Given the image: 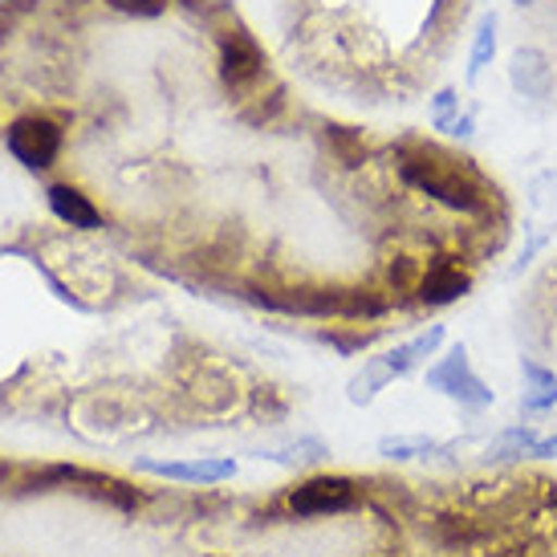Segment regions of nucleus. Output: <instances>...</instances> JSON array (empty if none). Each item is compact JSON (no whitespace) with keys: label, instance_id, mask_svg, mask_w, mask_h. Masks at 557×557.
Listing matches in <instances>:
<instances>
[{"label":"nucleus","instance_id":"obj_1","mask_svg":"<svg viewBox=\"0 0 557 557\" xmlns=\"http://www.w3.org/2000/svg\"><path fill=\"white\" fill-rule=\"evenodd\" d=\"M403 180L432 200L448 203L456 212H484L488 208V184L468 163L440 156V151H411L403 159Z\"/></svg>","mask_w":557,"mask_h":557},{"label":"nucleus","instance_id":"obj_2","mask_svg":"<svg viewBox=\"0 0 557 557\" xmlns=\"http://www.w3.org/2000/svg\"><path fill=\"white\" fill-rule=\"evenodd\" d=\"M358 500L355 480L346 476H313L306 484H297L289 493V509L301 517H322V512H342Z\"/></svg>","mask_w":557,"mask_h":557},{"label":"nucleus","instance_id":"obj_3","mask_svg":"<svg viewBox=\"0 0 557 557\" xmlns=\"http://www.w3.org/2000/svg\"><path fill=\"white\" fill-rule=\"evenodd\" d=\"M9 151L25 168H49L53 156L62 151V131L49 123V119H21L9 131Z\"/></svg>","mask_w":557,"mask_h":557},{"label":"nucleus","instance_id":"obj_4","mask_svg":"<svg viewBox=\"0 0 557 557\" xmlns=\"http://www.w3.org/2000/svg\"><path fill=\"white\" fill-rule=\"evenodd\" d=\"M428 383H432V387H440L444 395H451V399L472 403V407L493 403V391L484 387L476 374H472V367H468L465 346H456V350H451L440 367H432V371H428Z\"/></svg>","mask_w":557,"mask_h":557},{"label":"nucleus","instance_id":"obj_5","mask_svg":"<svg viewBox=\"0 0 557 557\" xmlns=\"http://www.w3.org/2000/svg\"><path fill=\"white\" fill-rule=\"evenodd\" d=\"M261 65H264L261 46L245 29H233L220 41V74H224L228 86H248V82L261 74Z\"/></svg>","mask_w":557,"mask_h":557},{"label":"nucleus","instance_id":"obj_6","mask_svg":"<svg viewBox=\"0 0 557 557\" xmlns=\"http://www.w3.org/2000/svg\"><path fill=\"white\" fill-rule=\"evenodd\" d=\"M509 82L517 94L542 102V98L554 94V65H549V58H545L542 49H521L509 65Z\"/></svg>","mask_w":557,"mask_h":557},{"label":"nucleus","instance_id":"obj_7","mask_svg":"<svg viewBox=\"0 0 557 557\" xmlns=\"http://www.w3.org/2000/svg\"><path fill=\"white\" fill-rule=\"evenodd\" d=\"M416 289L428 306H448V301L468 294V273H460L456 264H432V269L419 277Z\"/></svg>","mask_w":557,"mask_h":557},{"label":"nucleus","instance_id":"obj_8","mask_svg":"<svg viewBox=\"0 0 557 557\" xmlns=\"http://www.w3.org/2000/svg\"><path fill=\"white\" fill-rule=\"evenodd\" d=\"M49 203H53V212L70 224V228H98L102 224V212L90 203V196H82L78 187H49Z\"/></svg>","mask_w":557,"mask_h":557},{"label":"nucleus","instance_id":"obj_9","mask_svg":"<svg viewBox=\"0 0 557 557\" xmlns=\"http://www.w3.org/2000/svg\"><path fill=\"white\" fill-rule=\"evenodd\" d=\"M168 480H228L236 472L233 460H200V465H147Z\"/></svg>","mask_w":557,"mask_h":557},{"label":"nucleus","instance_id":"obj_10","mask_svg":"<svg viewBox=\"0 0 557 557\" xmlns=\"http://www.w3.org/2000/svg\"><path fill=\"white\" fill-rule=\"evenodd\" d=\"M484 533V529L472 521V517H465V512H444L440 521H435V537L444 545H472Z\"/></svg>","mask_w":557,"mask_h":557},{"label":"nucleus","instance_id":"obj_11","mask_svg":"<svg viewBox=\"0 0 557 557\" xmlns=\"http://www.w3.org/2000/svg\"><path fill=\"white\" fill-rule=\"evenodd\" d=\"M533 444H537V435L525 432V428H512V432H505L493 444V448H488V456H496V460H517V456H533Z\"/></svg>","mask_w":557,"mask_h":557},{"label":"nucleus","instance_id":"obj_12","mask_svg":"<svg viewBox=\"0 0 557 557\" xmlns=\"http://www.w3.org/2000/svg\"><path fill=\"white\" fill-rule=\"evenodd\" d=\"M496 53V16H484L476 29V46H472V74H480L484 65L493 62Z\"/></svg>","mask_w":557,"mask_h":557},{"label":"nucleus","instance_id":"obj_13","mask_svg":"<svg viewBox=\"0 0 557 557\" xmlns=\"http://www.w3.org/2000/svg\"><path fill=\"white\" fill-rule=\"evenodd\" d=\"M387 379H391V367H387V362H371V367H367V374H358L355 383H350V399H355V403L371 399L374 391L383 387Z\"/></svg>","mask_w":557,"mask_h":557},{"label":"nucleus","instance_id":"obj_14","mask_svg":"<svg viewBox=\"0 0 557 557\" xmlns=\"http://www.w3.org/2000/svg\"><path fill=\"white\" fill-rule=\"evenodd\" d=\"M383 451L395 456V460H411V456H428L435 451L432 440H383Z\"/></svg>","mask_w":557,"mask_h":557},{"label":"nucleus","instance_id":"obj_15","mask_svg":"<svg viewBox=\"0 0 557 557\" xmlns=\"http://www.w3.org/2000/svg\"><path fill=\"white\" fill-rule=\"evenodd\" d=\"M440 342H444V330H440V325H432L428 334H419L416 342H407V355H411V362H419L423 355H432Z\"/></svg>","mask_w":557,"mask_h":557},{"label":"nucleus","instance_id":"obj_16","mask_svg":"<svg viewBox=\"0 0 557 557\" xmlns=\"http://www.w3.org/2000/svg\"><path fill=\"white\" fill-rule=\"evenodd\" d=\"M114 9H123V13H135V16H156L168 9V0H110Z\"/></svg>","mask_w":557,"mask_h":557},{"label":"nucleus","instance_id":"obj_17","mask_svg":"<svg viewBox=\"0 0 557 557\" xmlns=\"http://www.w3.org/2000/svg\"><path fill=\"white\" fill-rule=\"evenodd\" d=\"M533 456H557V435H549V440H537V444H533Z\"/></svg>","mask_w":557,"mask_h":557},{"label":"nucleus","instance_id":"obj_18","mask_svg":"<svg viewBox=\"0 0 557 557\" xmlns=\"http://www.w3.org/2000/svg\"><path fill=\"white\" fill-rule=\"evenodd\" d=\"M517 4H533V0H517Z\"/></svg>","mask_w":557,"mask_h":557}]
</instances>
